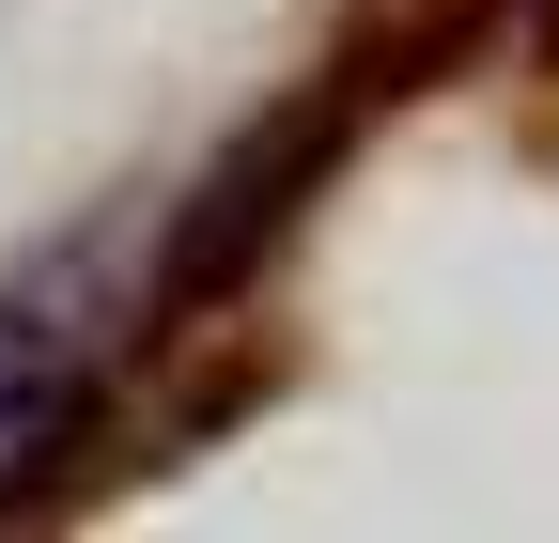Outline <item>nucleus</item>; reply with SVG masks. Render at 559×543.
Instances as JSON below:
<instances>
[{
	"label": "nucleus",
	"mask_w": 559,
	"mask_h": 543,
	"mask_svg": "<svg viewBox=\"0 0 559 543\" xmlns=\"http://www.w3.org/2000/svg\"><path fill=\"white\" fill-rule=\"evenodd\" d=\"M326 156H342V94H296L280 124H249V141L187 186V218L156 233V280H140L124 326H187L202 295H234V280H249V249H280V218H296V186H311Z\"/></svg>",
	"instance_id": "nucleus-1"
},
{
	"label": "nucleus",
	"mask_w": 559,
	"mask_h": 543,
	"mask_svg": "<svg viewBox=\"0 0 559 543\" xmlns=\"http://www.w3.org/2000/svg\"><path fill=\"white\" fill-rule=\"evenodd\" d=\"M94 403H109V326L79 311V249H62V264H32L0 295V497L79 450Z\"/></svg>",
	"instance_id": "nucleus-2"
}]
</instances>
